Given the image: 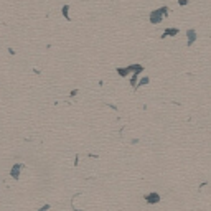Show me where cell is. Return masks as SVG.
<instances>
[{"mask_svg": "<svg viewBox=\"0 0 211 211\" xmlns=\"http://www.w3.org/2000/svg\"><path fill=\"white\" fill-rule=\"evenodd\" d=\"M145 201H147L148 205H155V203L160 201V195H158L157 191H152V193L145 195Z\"/></svg>", "mask_w": 211, "mask_h": 211, "instance_id": "cell-2", "label": "cell"}, {"mask_svg": "<svg viewBox=\"0 0 211 211\" xmlns=\"http://www.w3.org/2000/svg\"><path fill=\"white\" fill-rule=\"evenodd\" d=\"M186 36H188V43H186V45L191 46L196 41V31L195 30H188V31H186Z\"/></svg>", "mask_w": 211, "mask_h": 211, "instance_id": "cell-4", "label": "cell"}, {"mask_svg": "<svg viewBox=\"0 0 211 211\" xmlns=\"http://www.w3.org/2000/svg\"><path fill=\"white\" fill-rule=\"evenodd\" d=\"M180 33L178 28H168V30H165L163 33H162V38H165V36H176Z\"/></svg>", "mask_w": 211, "mask_h": 211, "instance_id": "cell-5", "label": "cell"}, {"mask_svg": "<svg viewBox=\"0 0 211 211\" xmlns=\"http://www.w3.org/2000/svg\"><path fill=\"white\" fill-rule=\"evenodd\" d=\"M160 12L163 13V17H167V15H168V7H162V8H160Z\"/></svg>", "mask_w": 211, "mask_h": 211, "instance_id": "cell-9", "label": "cell"}, {"mask_svg": "<svg viewBox=\"0 0 211 211\" xmlns=\"http://www.w3.org/2000/svg\"><path fill=\"white\" fill-rule=\"evenodd\" d=\"M61 12H63V17L66 18V20H69V13H68V12H69V5H64Z\"/></svg>", "mask_w": 211, "mask_h": 211, "instance_id": "cell-8", "label": "cell"}, {"mask_svg": "<svg viewBox=\"0 0 211 211\" xmlns=\"http://www.w3.org/2000/svg\"><path fill=\"white\" fill-rule=\"evenodd\" d=\"M148 83H150V78H147V76H145V78H142L140 81H139V84H137V88H142V86H147Z\"/></svg>", "mask_w": 211, "mask_h": 211, "instance_id": "cell-7", "label": "cell"}, {"mask_svg": "<svg viewBox=\"0 0 211 211\" xmlns=\"http://www.w3.org/2000/svg\"><path fill=\"white\" fill-rule=\"evenodd\" d=\"M162 18H163V13L160 12V8L158 10H153L152 13H150V17H148V20H150L153 25H157V23H160L162 22Z\"/></svg>", "mask_w": 211, "mask_h": 211, "instance_id": "cell-1", "label": "cell"}, {"mask_svg": "<svg viewBox=\"0 0 211 211\" xmlns=\"http://www.w3.org/2000/svg\"><path fill=\"white\" fill-rule=\"evenodd\" d=\"M22 168H23V165H22V163H15V165L12 167V172H10V175H12V178H13V180H18V178H20Z\"/></svg>", "mask_w": 211, "mask_h": 211, "instance_id": "cell-3", "label": "cell"}, {"mask_svg": "<svg viewBox=\"0 0 211 211\" xmlns=\"http://www.w3.org/2000/svg\"><path fill=\"white\" fill-rule=\"evenodd\" d=\"M46 209H50V205H45V206H41L40 211H46Z\"/></svg>", "mask_w": 211, "mask_h": 211, "instance_id": "cell-10", "label": "cell"}, {"mask_svg": "<svg viewBox=\"0 0 211 211\" xmlns=\"http://www.w3.org/2000/svg\"><path fill=\"white\" fill-rule=\"evenodd\" d=\"M188 3V0H180V5H186Z\"/></svg>", "mask_w": 211, "mask_h": 211, "instance_id": "cell-11", "label": "cell"}, {"mask_svg": "<svg viewBox=\"0 0 211 211\" xmlns=\"http://www.w3.org/2000/svg\"><path fill=\"white\" fill-rule=\"evenodd\" d=\"M130 66H127V68H117V74L119 76H122V78H126V76L130 74Z\"/></svg>", "mask_w": 211, "mask_h": 211, "instance_id": "cell-6", "label": "cell"}]
</instances>
